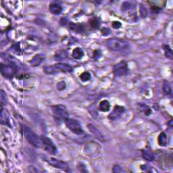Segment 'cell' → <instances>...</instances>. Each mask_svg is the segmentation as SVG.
I'll return each instance as SVG.
<instances>
[{
	"label": "cell",
	"mask_w": 173,
	"mask_h": 173,
	"mask_svg": "<svg viewBox=\"0 0 173 173\" xmlns=\"http://www.w3.org/2000/svg\"><path fill=\"white\" fill-rule=\"evenodd\" d=\"M22 131L26 140L32 146L36 148L42 147L41 137H39L30 127L23 125L22 127Z\"/></svg>",
	"instance_id": "cell-1"
},
{
	"label": "cell",
	"mask_w": 173,
	"mask_h": 173,
	"mask_svg": "<svg viewBox=\"0 0 173 173\" xmlns=\"http://www.w3.org/2000/svg\"><path fill=\"white\" fill-rule=\"evenodd\" d=\"M54 118L57 123L64 122L66 119L69 118V113L67 108L63 104H57L51 107Z\"/></svg>",
	"instance_id": "cell-2"
},
{
	"label": "cell",
	"mask_w": 173,
	"mask_h": 173,
	"mask_svg": "<svg viewBox=\"0 0 173 173\" xmlns=\"http://www.w3.org/2000/svg\"><path fill=\"white\" fill-rule=\"evenodd\" d=\"M44 73L47 74H54L57 73H72L73 68L68 64L57 63L51 66H46L43 68Z\"/></svg>",
	"instance_id": "cell-3"
},
{
	"label": "cell",
	"mask_w": 173,
	"mask_h": 173,
	"mask_svg": "<svg viewBox=\"0 0 173 173\" xmlns=\"http://www.w3.org/2000/svg\"><path fill=\"white\" fill-rule=\"evenodd\" d=\"M106 46L111 51H125L129 48L128 43L118 38H112L106 42Z\"/></svg>",
	"instance_id": "cell-4"
},
{
	"label": "cell",
	"mask_w": 173,
	"mask_h": 173,
	"mask_svg": "<svg viewBox=\"0 0 173 173\" xmlns=\"http://www.w3.org/2000/svg\"><path fill=\"white\" fill-rule=\"evenodd\" d=\"M18 72L17 64L10 62L8 64H1V73L6 78H12Z\"/></svg>",
	"instance_id": "cell-5"
},
{
	"label": "cell",
	"mask_w": 173,
	"mask_h": 173,
	"mask_svg": "<svg viewBox=\"0 0 173 173\" xmlns=\"http://www.w3.org/2000/svg\"><path fill=\"white\" fill-rule=\"evenodd\" d=\"M65 125L68 129L73 132L74 134L77 135H81L84 133L83 128L78 121L74 118H68L65 120Z\"/></svg>",
	"instance_id": "cell-6"
},
{
	"label": "cell",
	"mask_w": 173,
	"mask_h": 173,
	"mask_svg": "<svg viewBox=\"0 0 173 173\" xmlns=\"http://www.w3.org/2000/svg\"><path fill=\"white\" fill-rule=\"evenodd\" d=\"M100 149L101 147L98 143H95L94 141H90L89 143H87L84 146L83 152L86 156L89 158H95V156H98L100 152Z\"/></svg>",
	"instance_id": "cell-7"
},
{
	"label": "cell",
	"mask_w": 173,
	"mask_h": 173,
	"mask_svg": "<svg viewBox=\"0 0 173 173\" xmlns=\"http://www.w3.org/2000/svg\"><path fill=\"white\" fill-rule=\"evenodd\" d=\"M41 145L44 150L46 151L47 153L51 155H56L57 152L56 145L54 144L52 140L46 136H41Z\"/></svg>",
	"instance_id": "cell-8"
},
{
	"label": "cell",
	"mask_w": 173,
	"mask_h": 173,
	"mask_svg": "<svg viewBox=\"0 0 173 173\" xmlns=\"http://www.w3.org/2000/svg\"><path fill=\"white\" fill-rule=\"evenodd\" d=\"M128 72V64L126 61L122 60L115 64L113 67V73L116 77L125 76Z\"/></svg>",
	"instance_id": "cell-9"
},
{
	"label": "cell",
	"mask_w": 173,
	"mask_h": 173,
	"mask_svg": "<svg viewBox=\"0 0 173 173\" xmlns=\"http://www.w3.org/2000/svg\"><path fill=\"white\" fill-rule=\"evenodd\" d=\"M44 159H45L49 165H50L53 167L58 168V169L63 170L64 171H68L69 166L68 165V164L62 160H60V159H56L55 158H50V157H46Z\"/></svg>",
	"instance_id": "cell-10"
},
{
	"label": "cell",
	"mask_w": 173,
	"mask_h": 173,
	"mask_svg": "<svg viewBox=\"0 0 173 173\" xmlns=\"http://www.w3.org/2000/svg\"><path fill=\"white\" fill-rule=\"evenodd\" d=\"M125 112V108L124 106L116 105L112 110L111 113L108 116V118L110 121H116V120L121 118V116Z\"/></svg>",
	"instance_id": "cell-11"
},
{
	"label": "cell",
	"mask_w": 173,
	"mask_h": 173,
	"mask_svg": "<svg viewBox=\"0 0 173 173\" xmlns=\"http://www.w3.org/2000/svg\"><path fill=\"white\" fill-rule=\"evenodd\" d=\"M87 128L89 131H90L91 133L94 135L97 140H99L101 142L105 141V138L104 135L101 133V132L97 129L94 125H93L92 124H89L87 125Z\"/></svg>",
	"instance_id": "cell-12"
},
{
	"label": "cell",
	"mask_w": 173,
	"mask_h": 173,
	"mask_svg": "<svg viewBox=\"0 0 173 173\" xmlns=\"http://www.w3.org/2000/svg\"><path fill=\"white\" fill-rule=\"evenodd\" d=\"M68 29L77 33H83L85 32V26L83 24H78V23H74L73 22H70L68 23Z\"/></svg>",
	"instance_id": "cell-13"
},
{
	"label": "cell",
	"mask_w": 173,
	"mask_h": 173,
	"mask_svg": "<svg viewBox=\"0 0 173 173\" xmlns=\"http://www.w3.org/2000/svg\"><path fill=\"white\" fill-rule=\"evenodd\" d=\"M1 124L2 125H7L8 127H11L10 125V120L9 113L6 110H4L3 107L1 106Z\"/></svg>",
	"instance_id": "cell-14"
},
{
	"label": "cell",
	"mask_w": 173,
	"mask_h": 173,
	"mask_svg": "<svg viewBox=\"0 0 173 173\" xmlns=\"http://www.w3.org/2000/svg\"><path fill=\"white\" fill-rule=\"evenodd\" d=\"M63 8L60 4L57 2H52L49 6V10L51 14L54 15H59L62 12Z\"/></svg>",
	"instance_id": "cell-15"
},
{
	"label": "cell",
	"mask_w": 173,
	"mask_h": 173,
	"mask_svg": "<svg viewBox=\"0 0 173 173\" xmlns=\"http://www.w3.org/2000/svg\"><path fill=\"white\" fill-rule=\"evenodd\" d=\"M43 60L44 56L41 54H37L30 61V64L32 66H38L43 62Z\"/></svg>",
	"instance_id": "cell-16"
},
{
	"label": "cell",
	"mask_w": 173,
	"mask_h": 173,
	"mask_svg": "<svg viewBox=\"0 0 173 173\" xmlns=\"http://www.w3.org/2000/svg\"><path fill=\"white\" fill-rule=\"evenodd\" d=\"M84 55H85V52H84L83 50L81 47H75L72 52V56L75 60L82 59Z\"/></svg>",
	"instance_id": "cell-17"
},
{
	"label": "cell",
	"mask_w": 173,
	"mask_h": 173,
	"mask_svg": "<svg viewBox=\"0 0 173 173\" xmlns=\"http://www.w3.org/2000/svg\"><path fill=\"white\" fill-rule=\"evenodd\" d=\"M141 156H142V158L148 162H152L154 161V159L155 158L154 154L151 152L150 150L148 149H145L142 150Z\"/></svg>",
	"instance_id": "cell-18"
},
{
	"label": "cell",
	"mask_w": 173,
	"mask_h": 173,
	"mask_svg": "<svg viewBox=\"0 0 173 173\" xmlns=\"http://www.w3.org/2000/svg\"><path fill=\"white\" fill-rule=\"evenodd\" d=\"M98 109L100 111H101V112H108L110 109V104L109 102V101L106 100L101 101L98 105Z\"/></svg>",
	"instance_id": "cell-19"
},
{
	"label": "cell",
	"mask_w": 173,
	"mask_h": 173,
	"mask_svg": "<svg viewBox=\"0 0 173 173\" xmlns=\"http://www.w3.org/2000/svg\"><path fill=\"white\" fill-rule=\"evenodd\" d=\"M158 145L161 147H166L167 145V136L165 132H162L159 134L158 137Z\"/></svg>",
	"instance_id": "cell-20"
},
{
	"label": "cell",
	"mask_w": 173,
	"mask_h": 173,
	"mask_svg": "<svg viewBox=\"0 0 173 173\" xmlns=\"http://www.w3.org/2000/svg\"><path fill=\"white\" fill-rule=\"evenodd\" d=\"M138 105L141 112H143L145 116H149V115L152 113V110L149 105L143 103L138 104Z\"/></svg>",
	"instance_id": "cell-21"
},
{
	"label": "cell",
	"mask_w": 173,
	"mask_h": 173,
	"mask_svg": "<svg viewBox=\"0 0 173 173\" xmlns=\"http://www.w3.org/2000/svg\"><path fill=\"white\" fill-rule=\"evenodd\" d=\"M89 24L90 27L92 29H98L100 26L101 23L97 18L94 17L89 20Z\"/></svg>",
	"instance_id": "cell-22"
},
{
	"label": "cell",
	"mask_w": 173,
	"mask_h": 173,
	"mask_svg": "<svg viewBox=\"0 0 173 173\" xmlns=\"http://www.w3.org/2000/svg\"><path fill=\"white\" fill-rule=\"evenodd\" d=\"M67 57H68V54H67V52L66 51L58 50L56 53L55 59L56 60H57V61H62L65 60L66 58H67Z\"/></svg>",
	"instance_id": "cell-23"
},
{
	"label": "cell",
	"mask_w": 173,
	"mask_h": 173,
	"mask_svg": "<svg viewBox=\"0 0 173 173\" xmlns=\"http://www.w3.org/2000/svg\"><path fill=\"white\" fill-rule=\"evenodd\" d=\"M164 50H165V55L166 56V58L169 59V60H172L173 58V53L172 49L170 48L169 45H164L163 46Z\"/></svg>",
	"instance_id": "cell-24"
},
{
	"label": "cell",
	"mask_w": 173,
	"mask_h": 173,
	"mask_svg": "<svg viewBox=\"0 0 173 173\" xmlns=\"http://www.w3.org/2000/svg\"><path fill=\"white\" fill-rule=\"evenodd\" d=\"M79 78L81 80V81H83V82L89 81L91 79V74L89 72L85 71V72H83V73L80 74Z\"/></svg>",
	"instance_id": "cell-25"
},
{
	"label": "cell",
	"mask_w": 173,
	"mask_h": 173,
	"mask_svg": "<svg viewBox=\"0 0 173 173\" xmlns=\"http://www.w3.org/2000/svg\"><path fill=\"white\" fill-rule=\"evenodd\" d=\"M163 90H164V92H165L166 95H171V87L170 85V83H168V81H165L164 82Z\"/></svg>",
	"instance_id": "cell-26"
},
{
	"label": "cell",
	"mask_w": 173,
	"mask_h": 173,
	"mask_svg": "<svg viewBox=\"0 0 173 173\" xmlns=\"http://www.w3.org/2000/svg\"><path fill=\"white\" fill-rule=\"evenodd\" d=\"M149 3H150L151 6H156L157 8H160L161 10L162 9L165 7V4H166V2H162V1H152V2H148Z\"/></svg>",
	"instance_id": "cell-27"
},
{
	"label": "cell",
	"mask_w": 173,
	"mask_h": 173,
	"mask_svg": "<svg viewBox=\"0 0 173 173\" xmlns=\"http://www.w3.org/2000/svg\"><path fill=\"white\" fill-rule=\"evenodd\" d=\"M139 13L141 17L143 18V19H145V18H146L148 16L147 8H146L143 4L142 3H141L139 5Z\"/></svg>",
	"instance_id": "cell-28"
},
{
	"label": "cell",
	"mask_w": 173,
	"mask_h": 173,
	"mask_svg": "<svg viewBox=\"0 0 173 173\" xmlns=\"http://www.w3.org/2000/svg\"><path fill=\"white\" fill-rule=\"evenodd\" d=\"M141 168L142 170L148 172H156V170L154 169V168L152 166H150L148 165H143L141 166Z\"/></svg>",
	"instance_id": "cell-29"
},
{
	"label": "cell",
	"mask_w": 173,
	"mask_h": 173,
	"mask_svg": "<svg viewBox=\"0 0 173 173\" xmlns=\"http://www.w3.org/2000/svg\"><path fill=\"white\" fill-rule=\"evenodd\" d=\"M132 6H131V3L128 2H123L121 6V9L123 12H125L127 10H129L130 9H131Z\"/></svg>",
	"instance_id": "cell-30"
},
{
	"label": "cell",
	"mask_w": 173,
	"mask_h": 173,
	"mask_svg": "<svg viewBox=\"0 0 173 173\" xmlns=\"http://www.w3.org/2000/svg\"><path fill=\"white\" fill-rule=\"evenodd\" d=\"M66 87V84L65 83V81H60L57 83V85H56V88H57V89L61 91H63L65 89Z\"/></svg>",
	"instance_id": "cell-31"
},
{
	"label": "cell",
	"mask_w": 173,
	"mask_h": 173,
	"mask_svg": "<svg viewBox=\"0 0 173 173\" xmlns=\"http://www.w3.org/2000/svg\"><path fill=\"white\" fill-rule=\"evenodd\" d=\"M7 101V97L6 93L3 90H1V106L3 107V105H6V102Z\"/></svg>",
	"instance_id": "cell-32"
},
{
	"label": "cell",
	"mask_w": 173,
	"mask_h": 173,
	"mask_svg": "<svg viewBox=\"0 0 173 173\" xmlns=\"http://www.w3.org/2000/svg\"><path fill=\"white\" fill-rule=\"evenodd\" d=\"M112 171L114 172H116V173H118V172H125V170H122V168L118 166V165H114L113 166V168H112Z\"/></svg>",
	"instance_id": "cell-33"
},
{
	"label": "cell",
	"mask_w": 173,
	"mask_h": 173,
	"mask_svg": "<svg viewBox=\"0 0 173 173\" xmlns=\"http://www.w3.org/2000/svg\"><path fill=\"white\" fill-rule=\"evenodd\" d=\"M112 27L115 29H120V28H121V26H122V23H121V22H119V21H114L112 24Z\"/></svg>",
	"instance_id": "cell-34"
},
{
	"label": "cell",
	"mask_w": 173,
	"mask_h": 173,
	"mask_svg": "<svg viewBox=\"0 0 173 173\" xmlns=\"http://www.w3.org/2000/svg\"><path fill=\"white\" fill-rule=\"evenodd\" d=\"M101 35H104V36H108L110 33V30L106 27H104L101 30Z\"/></svg>",
	"instance_id": "cell-35"
},
{
	"label": "cell",
	"mask_w": 173,
	"mask_h": 173,
	"mask_svg": "<svg viewBox=\"0 0 173 173\" xmlns=\"http://www.w3.org/2000/svg\"><path fill=\"white\" fill-rule=\"evenodd\" d=\"M101 56V53L100 50H95L94 51V55H93V57L95 60H98L100 57Z\"/></svg>",
	"instance_id": "cell-36"
},
{
	"label": "cell",
	"mask_w": 173,
	"mask_h": 173,
	"mask_svg": "<svg viewBox=\"0 0 173 173\" xmlns=\"http://www.w3.org/2000/svg\"><path fill=\"white\" fill-rule=\"evenodd\" d=\"M151 10L152 11V12L156 13V14H157V13H158L159 11L161 10V9L159 8H157L156 6H151Z\"/></svg>",
	"instance_id": "cell-37"
}]
</instances>
